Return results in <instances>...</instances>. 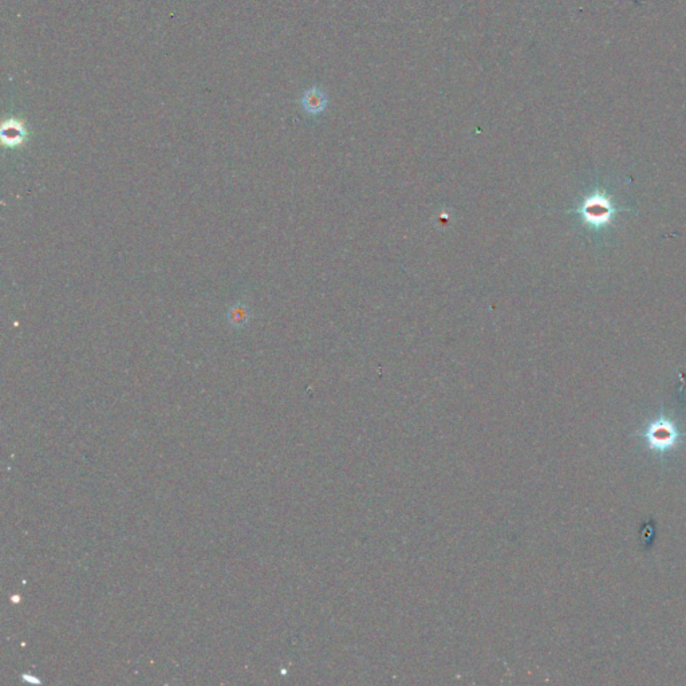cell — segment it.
Here are the masks:
<instances>
[{
	"label": "cell",
	"mask_w": 686,
	"mask_h": 686,
	"mask_svg": "<svg viewBox=\"0 0 686 686\" xmlns=\"http://www.w3.org/2000/svg\"><path fill=\"white\" fill-rule=\"evenodd\" d=\"M26 129L19 121L8 120L1 126V141L7 146H18L26 140Z\"/></svg>",
	"instance_id": "cell-4"
},
{
	"label": "cell",
	"mask_w": 686,
	"mask_h": 686,
	"mask_svg": "<svg viewBox=\"0 0 686 686\" xmlns=\"http://www.w3.org/2000/svg\"><path fill=\"white\" fill-rule=\"evenodd\" d=\"M645 437L650 448L656 449L659 452H665L667 449L673 448L677 444L680 433L676 425L672 421L666 419H660L650 423V426L645 433Z\"/></svg>",
	"instance_id": "cell-1"
},
{
	"label": "cell",
	"mask_w": 686,
	"mask_h": 686,
	"mask_svg": "<svg viewBox=\"0 0 686 686\" xmlns=\"http://www.w3.org/2000/svg\"><path fill=\"white\" fill-rule=\"evenodd\" d=\"M327 106V97L317 86L310 87L302 97V107L311 115L320 114Z\"/></svg>",
	"instance_id": "cell-3"
},
{
	"label": "cell",
	"mask_w": 686,
	"mask_h": 686,
	"mask_svg": "<svg viewBox=\"0 0 686 686\" xmlns=\"http://www.w3.org/2000/svg\"><path fill=\"white\" fill-rule=\"evenodd\" d=\"M248 310L244 307V306H234L230 313H228V319L230 322L234 324V326H243L247 323L248 320Z\"/></svg>",
	"instance_id": "cell-5"
},
{
	"label": "cell",
	"mask_w": 686,
	"mask_h": 686,
	"mask_svg": "<svg viewBox=\"0 0 686 686\" xmlns=\"http://www.w3.org/2000/svg\"><path fill=\"white\" fill-rule=\"evenodd\" d=\"M581 213L586 223L594 227H602L612 217L614 208L611 201L605 196L594 195L582 204Z\"/></svg>",
	"instance_id": "cell-2"
}]
</instances>
